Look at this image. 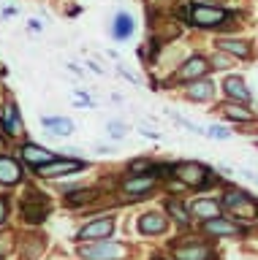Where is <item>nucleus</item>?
I'll use <instances>...</instances> for the list:
<instances>
[{
    "label": "nucleus",
    "mask_w": 258,
    "mask_h": 260,
    "mask_svg": "<svg viewBox=\"0 0 258 260\" xmlns=\"http://www.w3.org/2000/svg\"><path fill=\"white\" fill-rule=\"evenodd\" d=\"M6 249H9V244H6L3 239H0V255H3V252H6Z\"/></svg>",
    "instance_id": "nucleus-32"
},
{
    "label": "nucleus",
    "mask_w": 258,
    "mask_h": 260,
    "mask_svg": "<svg viewBox=\"0 0 258 260\" xmlns=\"http://www.w3.org/2000/svg\"><path fill=\"white\" fill-rule=\"evenodd\" d=\"M131 174H139V171H150V160H133L131 166H128Z\"/></svg>",
    "instance_id": "nucleus-26"
},
{
    "label": "nucleus",
    "mask_w": 258,
    "mask_h": 260,
    "mask_svg": "<svg viewBox=\"0 0 258 260\" xmlns=\"http://www.w3.org/2000/svg\"><path fill=\"white\" fill-rule=\"evenodd\" d=\"M168 214H171L180 225H188V222H190L188 211H185V206H182L180 201H168Z\"/></svg>",
    "instance_id": "nucleus-23"
},
{
    "label": "nucleus",
    "mask_w": 258,
    "mask_h": 260,
    "mask_svg": "<svg viewBox=\"0 0 258 260\" xmlns=\"http://www.w3.org/2000/svg\"><path fill=\"white\" fill-rule=\"evenodd\" d=\"M190 19H193V24H198V27H212V24H220V22L228 19V14H225L223 8L196 3V6H190Z\"/></svg>",
    "instance_id": "nucleus-3"
},
{
    "label": "nucleus",
    "mask_w": 258,
    "mask_h": 260,
    "mask_svg": "<svg viewBox=\"0 0 258 260\" xmlns=\"http://www.w3.org/2000/svg\"><path fill=\"white\" fill-rule=\"evenodd\" d=\"M0 125H3L6 133L11 136H19L22 133V119H19V109L14 103H6L3 106V117H0Z\"/></svg>",
    "instance_id": "nucleus-10"
},
{
    "label": "nucleus",
    "mask_w": 258,
    "mask_h": 260,
    "mask_svg": "<svg viewBox=\"0 0 258 260\" xmlns=\"http://www.w3.org/2000/svg\"><path fill=\"white\" fill-rule=\"evenodd\" d=\"M223 114H225L228 119H237V122H250V119H253V114H250V111H245L242 106H234V103L223 106Z\"/></svg>",
    "instance_id": "nucleus-22"
},
{
    "label": "nucleus",
    "mask_w": 258,
    "mask_h": 260,
    "mask_svg": "<svg viewBox=\"0 0 258 260\" xmlns=\"http://www.w3.org/2000/svg\"><path fill=\"white\" fill-rule=\"evenodd\" d=\"M239 174L245 176V179H250V182H255V184H258V174H253V171H250V168H242Z\"/></svg>",
    "instance_id": "nucleus-28"
},
{
    "label": "nucleus",
    "mask_w": 258,
    "mask_h": 260,
    "mask_svg": "<svg viewBox=\"0 0 258 260\" xmlns=\"http://www.w3.org/2000/svg\"><path fill=\"white\" fill-rule=\"evenodd\" d=\"M44 127H49L52 136H71L74 133V122L68 117H44Z\"/></svg>",
    "instance_id": "nucleus-16"
},
{
    "label": "nucleus",
    "mask_w": 258,
    "mask_h": 260,
    "mask_svg": "<svg viewBox=\"0 0 258 260\" xmlns=\"http://www.w3.org/2000/svg\"><path fill=\"white\" fill-rule=\"evenodd\" d=\"M207 71H209V65H207L204 57H190V60L185 62L180 71H177V79H180V81H190V79L204 76Z\"/></svg>",
    "instance_id": "nucleus-9"
},
{
    "label": "nucleus",
    "mask_w": 258,
    "mask_h": 260,
    "mask_svg": "<svg viewBox=\"0 0 258 260\" xmlns=\"http://www.w3.org/2000/svg\"><path fill=\"white\" fill-rule=\"evenodd\" d=\"M6 149V141H3V138H0V152H3Z\"/></svg>",
    "instance_id": "nucleus-33"
},
{
    "label": "nucleus",
    "mask_w": 258,
    "mask_h": 260,
    "mask_svg": "<svg viewBox=\"0 0 258 260\" xmlns=\"http://www.w3.org/2000/svg\"><path fill=\"white\" fill-rule=\"evenodd\" d=\"M207 233L212 236H242V228L228 222L223 217H215V219H207Z\"/></svg>",
    "instance_id": "nucleus-15"
},
{
    "label": "nucleus",
    "mask_w": 258,
    "mask_h": 260,
    "mask_svg": "<svg viewBox=\"0 0 258 260\" xmlns=\"http://www.w3.org/2000/svg\"><path fill=\"white\" fill-rule=\"evenodd\" d=\"M90 198H93V192H90V190H76V192H71L66 201L71 203V206H79V203H87Z\"/></svg>",
    "instance_id": "nucleus-25"
},
{
    "label": "nucleus",
    "mask_w": 258,
    "mask_h": 260,
    "mask_svg": "<svg viewBox=\"0 0 258 260\" xmlns=\"http://www.w3.org/2000/svg\"><path fill=\"white\" fill-rule=\"evenodd\" d=\"M114 231V219L103 217V219H93V222H87L82 231H79V239H87V241H101L106 239V236Z\"/></svg>",
    "instance_id": "nucleus-6"
},
{
    "label": "nucleus",
    "mask_w": 258,
    "mask_h": 260,
    "mask_svg": "<svg viewBox=\"0 0 258 260\" xmlns=\"http://www.w3.org/2000/svg\"><path fill=\"white\" fill-rule=\"evenodd\" d=\"M84 162L82 160H52L46 166L38 168V174L46 176V179H54V176H63V174H74V171H82Z\"/></svg>",
    "instance_id": "nucleus-7"
},
{
    "label": "nucleus",
    "mask_w": 258,
    "mask_h": 260,
    "mask_svg": "<svg viewBox=\"0 0 258 260\" xmlns=\"http://www.w3.org/2000/svg\"><path fill=\"white\" fill-rule=\"evenodd\" d=\"M111 32H114V38H128L133 32V19L128 14H117L114 24H111Z\"/></svg>",
    "instance_id": "nucleus-21"
},
{
    "label": "nucleus",
    "mask_w": 258,
    "mask_h": 260,
    "mask_svg": "<svg viewBox=\"0 0 258 260\" xmlns=\"http://www.w3.org/2000/svg\"><path fill=\"white\" fill-rule=\"evenodd\" d=\"M152 184H155V179H152V176H131V179H125L123 190L128 195H141V192L152 190Z\"/></svg>",
    "instance_id": "nucleus-18"
},
{
    "label": "nucleus",
    "mask_w": 258,
    "mask_h": 260,
    "mask_svg": "<svg viewBox=\"0 0 258 260\" xmlns=\"http://www.w3.org/2000/svg\"><path fill=\"white\" fill-rule=\"evenodd\" d=\"M223 87H225V92H228V98H234V101H239V103H247L250 101V92H247L245 81H242L239 76H228Z\"/></svg>",
    "instance_id": "nucleus-17"
},
{
    "label": "nucleus",
    "mask_w": 258,
    "mask_h": 260,
    "mask_svg": "<svg viewBox=\"0 0 258 260\" xmlns=\"http://www.w3.org/2000/svg\"><path fill=\"white\" fill-rule=\"evenodd\" d=\"M217 49H220V52H228V54H237V57H250V46L245 41L223 38V41H217Z\"/></svg>",
    "instance_id": "nucleus-19"
},
{
    "label": "nucleus",
    "mask_w": 258,
    "mask_h": 260,
    "mask_svg": "<svg viewBox=\"0 0 258 260\" xmlns=\"http://www.w3.org/2000/svg\"><path fill=\"white\" fill-rule=\"evenodd\" d=\"M141 133L150 136V138H158V133H155V130H150V127H141Z\"/></svg>",
    "instance_id": "nucleus-31"
},
{
    "label": "nucleus",
    "mask_w": 258,
    "mask_h": 260,
    "mask_svg": "<svg viewBox=\"0 0 258 260\" xmlns=\"http://www.w3.org/2000/svg\"><path fill=\"white\" fill-rule=\"evenodd\" d=\"M125 244H117V241H93V244H82L79 247V255H82L84 260H120L125 255Z\"/></svg>",
    "instance_id": "nucleus-1"
},
{
    "label": "nucleus",
    "mask_w": 258,
    "mask_h": 260,
    "mask_svg": "<svg viewBox=\"0 0 258 260\" xmlns=\"http://www.w3.org/2000/svg\"><path fill=\"white\" fill-rule=\"evenodd\" d=\"M209 136H212V138H228V130H225V127H217V125H212V127H209Z\"/></svg>",
    "instance_id": "nucleus-27"
},
{
    "label": "nucleus",
    "mask_w": 258,
    "mask_h": 260,
    "mask_svg": "<svg viewBox=\"0 0 258 260\" xmlns=\"http://www.w3.org/2000/svg\"><path fill=\"white\" fill-rule=\"evenodd\" d=\"M188 95L193 98V101H209V98L215 95V84H212V81H207V79L193 81V87L188 89Z\"/></svg>",
    "instance_id": "nucleus-20"
},
{
    "label": "nucleus",
    "mask_w": 258,
    "mask_h": 260,
    "mask_svg": "<svg viewBox=\"0 0 258 260\" xmlns=\"http://www.w3.org/2000/svg\"><path fill=\"white\" fill-rule=\"evenodd\" d=\"M166 217L158 214V211H147V214L139 217V231L144 236H155V233H163L166 231Z\"/></svg>",
    "instance_id": "nucleus-8"
},
{
    "label": "nucleus",
    "mask_w": 258,
    "mask_h": 260,
    "mask_svg": "<svg viewBox=\"0 0 258 260\" xmlns=\"http://www.w3.org/2000/svg\"><path fill=\"white\" fill-rule=\"evenodd\" d=\"M46 211H49V201L41 198L38 192H30L22 201V214L27 217V222H41V219H46Z\"/></svg>",
    "instance_id": "nucleus-5"
},
{
    "label": "nucleus",
    "mask_w": 258,
    "mask_h": 260,
    "mask_svg": "<svg viewBox=\"0 0 258 260\" xmlns=\"http://www.w3.org/2000/svg\"><path fill=\"white\" fill-rule=\"evenodd\" d=\"M22 157H25L30 166H36V168H41L46 166V162H52L54 160V154L49 149H44V146H36V144H27L25 149H22Z\"/></svg>",
    "instance_id": "nucleus-12"
},
{
    "label": "nucleus",
    "mask_w": 258,
    "mask_h": 260,
    "mask_svg": "<svg viewBox=\"0 0 258 260\" xmlns=\"http://www.w3.org/2000/svg\"><path fill=\"white\" fill-rule=\"evenodd\" d=\"M223 203H225V209H231L242 219H258V203L245 190H225Z\"/></svg>",
    "instance_id": "nucleus-2"
},
{
    "label": "nucleus",
    "mask_w": 258,
    "mask_h": 260,
    "mask_svg": "<svg viewBox=\"0 0 258 260\" xmlns=\"http://www.w3.org/2000/svg\"><path fill=\"white\" fill-rule=\"evenodd\" d=\"M106 130H109L111 138H123L128 133V125H125V122H120V119H111V122H106Z\"/></svg>",
    "instance_id": "nucleus-24"
},
{
    "label": "nucleus",
    "mask_w": 258,
    "mask_h": 260,
    "mask_svg": "<svg viewBox=\"0 0 258 260\" xmlns=\"http://www.w3.org/2000/svg\"><path fill=\"white\" fill-rule=\"evenodd\" d=\"M215 68H225V65H228V57H215Z\"/></svg>",
    "instance_id": "nucleus-29"
},
{
    "label": "nucleus",
    "mask_w": 258,
    "mask_h": 260,
    "mask_svg": "<svg viewBox=\"0 0 258 260\" xmlns=\"http://www.w3.org/2000/svg\"><path fill=\"white\" fill-rule=\"evenodd\" d=\"M22 179V166L11 157L0 154V184H17Z\"/></svg>",
    "instance_id": "nucleus-11"
},
{
    "label": "nucleus",
    "mask_w": 258,
    "mask_h": 260,
    "mask_svg": "<svg viewBox=\"0 0 258 260\" xmlns=\"http://www.w3.org/2000/svg\"><path fill=\"white\" fill-rule=\"evenodd\" d=\"M174 174L182 184H190V187H204L209 182L207 168L201 166V162H180V166L174 168Z\"/></svg>",
    "instance_id": "nucleus-4"
},
{
    "label": "nucleus",
    "mask_w": 258,
    "mask_h": 260,
    "mask_svg": "<svg viewBox=\"0 0 258 260\" xmlns=\"http://www.w3.org/2000/svg\"><path fill=\"white\" fill-rule=\"evenodd\" d=\"M6 211H9V203H6L3 198H0V222L6 219Z\"/></svg>",
    "instance_id": "nucleus-30"
},
{
    "label": "nucleus",
    "mask_w": 258,
    "mask_h": 260,
    "mask_svg": "<svg viewBox=\"0 0 258 260\" xmlns=\"http://www.w3.org/2000/svg\"><path fill=\"white\" fill-rule=\"evenodd\" d=\"M190 214H196L198 219H215V217H220V203L209 201V198H198V201H193Z\"/></svg>",
    "instance_id": "nucleus-13"
},
{
    "label": "nucleus",
    "mask_w": 258,
    "mask_h": 260,
    "mask_svg": "<svg viewBox=\"0 0 258 260\" xmlns=\"http://www.w3.org/2000/svg\"><path fill=\"white\" fill-rule=\"evenodd\" d=\"M212 249L207 244H190V247H177L174 249V257L177 260H209Z\"/></svg>",
    "instance_id": "nucleus-14"
}]
</instances>
